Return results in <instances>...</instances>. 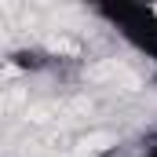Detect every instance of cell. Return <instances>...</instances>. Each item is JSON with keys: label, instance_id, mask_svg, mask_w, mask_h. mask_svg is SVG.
<instances>
[{"label": "cell", "instance_id": "cell-1", "mask_svg": "<svg viewBox=\"0 0 157 157\" xmlns=\"http://www.w3.org/2000/svg\"><path fill=\"white\" fill-rule=\"evenodd\" d=\"M154 15H157V11H154Z\"/></svg>", "mask_w": 157, "mask_h": 157}]
</instances>
